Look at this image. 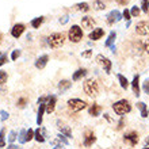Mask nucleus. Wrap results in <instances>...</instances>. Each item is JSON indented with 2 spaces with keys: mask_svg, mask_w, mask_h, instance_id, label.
<instances>
[{
  "mask_svg": "<svg viewBox=\"0 0 149 149\" xmlns=\"http://www.w3.org/2000/svg\"><path fill=\"white\" fill-rule=\"evenodd\" d=\"M113 110L115 111L117 115H125V114L130 113L132 111V106H130L129 100H126V99H121V100H118L113 104Z\"/></svg>",
  "mask_w": 149,
  "mask_h": 149,
  "instance_id": "f257e3e1",
  "label": "nucleus"
},
{
  "mask_svg": "<svg viewBox=\"0 0 149 149\" xmlns=\"http://www.w3.org/2000/svg\"><path fill=\"white\" fill-rule=\"evenodd\" d=\"M83 90L88 96H96L99 94V86L96 80L94 79H88L84 81V86H83Z\"/></svg>",
  "mask_w": 149,
  "mask_h": 149,
  "instance_id": "f03ea898",
  "label": "nucleus"
},
{
  "mask_svg": "<svg viewBox=\"0 0 149 149\" xmlns=\"http://www.w3.org/2000/svg\"><path fill=\"white\" fill-rule=\"evenodd\" d=\"M64 41H65V36L63 33H54L52 34L49 38H47V43L52 49H57V47H61L64 45Z\"/></svg>",
  "mask_w": 149,
  "mask_h": 149,
  "instance_id": "7ed1b4c3",
  "label": "nucleus"
},
{
  "mask_svg": "<svg viewBox=\"0 0 149 149\" xmlns=\"http://www.w3.org/2000/svg\"><path fill=\"white\" fill-rule=\"evenodd\" d=\"M68 109L72 111V113H79V111L84 110L87 107V103L81 99H69L68 100Z\"/></svg>",
  "mask_w": 149,
  "mask_h": 149,
  "instance_id": "20e7f679",
  "label": "nucleus"
},
{
  "mask_svg": "<svg viewBox=\"0 0 149 149\" xmlns=\"http://www.w3.org/2000/svg\"><path fill=\"white\" fill-rule=\"evenodd\" d=\"M68 36H69V39H71L72 42L77 43V42H80V41H81V38H83V30L79 27L77 24H73V26L69 29Z\"/></svg>",
  "mask_w": 149,
  "mask_h": 149,
  "instance_id": "39448f33",
  "label": "nucleus"
},
{
  "mask_svg": "<svg viewBox=\"0 0 149 149\" xmlns=\"http://www.w3.org/2000/svg\"><path fill=\"white\" fill-rule=\"evenodd\" d=\"M46 100H47V98H43V96H41V98L38 99L39 109H38V115H37V125L38 126H41V123H42L43 113L46 111Z\"/></svg>",
  "mask_w": 149,
  "mask_h": 149,
  "instance_id": "423d86ee",
  "label": "nucleus"
},
{
  "mask_svg": "<svg viewBox=\"0 0 149 149\" xmlns=\"http://www.w3.org/2000/svg\"><path fill=\"white\" fill-rule=\"evenodd\" d=\"M96 61H98V64L102 65V68L104 69L106 73H110V71H111V61L107 58V57H104L103 54H98L96 56Z\"/></svg>",
  "mask_w": 149,
  "mask_h": 149,
  "instance_id": "0eeeda50",
  "label": "nucleus"
},
{
  "mask_svg": "<svg viewBox=\"0 0 149 149\" xmlns=\"http://www.w3.org/2000/svg\"><path fill=\"white\" fill-rule=\"evenodd\" d=\"M123 141L127 142V144H129V145H132V146L137 145V142H138V134L136 133V132H130V133L125 134Z\"/></svg>",
  "mask_w": 149,
  "mask_h": 149,
  "instance_id": "6e6552de",
  "label": "nucleus"
},
{
  "mask_svg": "<svg viewBox=\"0 0 149 149\" xmlns=\"http://www.w3.org/2000/svg\"><path fill=\"white\" fill-rule=\"evenodd\" d=\"M121 19H122V14L119 11H117V10L111 11L110 14L107 15V23L109 24H113V23H115V22H119Z\"/></svg>",
  "mask_w": 149,
  "mask_h": 149,
  "instance_id": "1a4fd4ad",
  "label": "nucleus"
},
{
  "mask_svg": "<svg viewBox=\"0 0 149 149\" xmlns=\"http://www.w3.org/2000/svg\"><path fill=\"white\" fill-rule=\"evenodd\" d=\"M96 141V137H95L94 132H91V130H87L86 133H84V146H91L94 142Z\"/></svg>",
  "mask_w": 149,
  "mask_h": 149,
  "instance_id": "9d476101",
  "label": "nucleus"
},
{
  "mask_svg": "<svg viewBox=\"0 0 149 149\" xmlns=\"http://www.w3.org/2000/svg\"><path fill=\"white\" fill-rule=\"evenodd\" d=\"M24 31V24L23 23H16L14 27L11 29V36L14 38H19Z\"/></svg>",
  "mask_w": 149,
  "mask_h": 149,
  "instance_id": "9b49d317",
  "label": "nucleus"
},
{
  "mask_svg": "<svg viewBox=\"0 0 149 149\" xmlns=\"http://www.w3.org/2000/svg\"><path fill=\"white\" fill-rule=\"evenodd\" d=\"M136 31L140 36H146L149 33V26L146 22H138L137 26H136Z\"/></svg>",
  "mask_w": 149,
  "mask_h": 149,
  "instance_id": "f8f14e48",
  "label": "nucleus"
},
{
  "mask_svg": "<svg viewBox=\"0 0 149 149\" xmlns=\"http://www.w3.org/2000/svg\"><path fill=\"white\" fill-rule=\"evenodd\" d=\"M56 102H57V98H56L54 95H50L46 100V113H53L56 109Z\"/></svg>",
  "mask_w": 149,
  "mask_h": 149,
  "instance_id": "ddd939ff",
  "label": "nucleus"
},
{
  "mask_svg": "<svg viewBox=\"0 0 149 149\" xmlns=\"http://www.w3.org/2000/svg\"><path fill=\"white\" fill-rule=\"evenodd\" d=\"M45 137H46V130H45V129L38 127V129L34 132V138H36V141L45 142Z\"/></svg>",
  "mask_w": 149,
  "mask_h": 149,
  "instance_id": "4468645a",
  "label": "nucleus"
},
{
  "mask_svg": "<svg viewBox=\"0 0 149 149\" xmlns=\"http://www.w3.org/2000/svg\"><path fill=\"white\" fill-rule=\"evenodd\" d=\"M47 61H49L47 54H43V56H41V57H38L37 61H36V68H38V69H43V68L46 67Z\"/></svg>",
  "mask_w": 149,
  "mask_h": 149,
  "instance_id": "2eb2a0df",
  "label": "nucleus"
},
{
  "mask_svg": "<svg viewBox=\"0 0 149 149\" xmlns=\"http://www.w3.org/2000/svg\"><path fill=\"white\" fill-rule=\"evenodd\" d=\"M132 88H133V94L136 95V96H140V76H138V74H136L133 77Z\"/></svg>",
  "mask_w": 149,
  "mask_h": 149,
  "instance_id": "dca6fc26",
  "label": "nucleus"
},
{
  "mask_svg": "<svg viewBox=\"0 0 149 149\" xmlns=\"http://www.w3.org/2000/svg\"><path fill=\"white\" fill-rule=\"evenodd\" d=\"M81 24L84 29H92L95 26V20H94V18H91V16H83Z\"/></svg>",
  "mask_w": 149,
  "mask_h": 149,
  "instance_id": "f3484780",
  "label": "nucleus"
},
{
  "mask_svg": "<svg viewBox=\"0 0 149 149\" xmlns=\"http://www.w3.org/2000/svg\"><path fill=\"white\" fill-rule=\"evenodd\" d=\"M103 34H104L103 29H94V31H91V33H90V39H92V41L100 39V38L103 37Z\"/></svg>",
  "mask_w": 149,
  "mask_h": 149,
  "instance_id": "a211bd4d",
  "label": "nucleus"
},
{
  "mask_svg": "<svg viewBox=\"0 0 149 149\" xmlns=\"http://www.w3.org/2000/svg\"><path fill=\"white\" fill-rule=\"evenodd\" d=\"M57 125H58V129H60V132H61V134H64L67 138H69L72 136V133H71V129L68 127V126H65V125H63L60 121H57Z\"/></svg>",
  "mask_w": 149,
  "mask_h": 149,
  "instance_id": "6ab92c4d",
  "label": "nucleus"
},
{
  "mask_svg": "<svg viewBox=\"0 0 149 149\" xmlns=\"http://www.w3.org/2000/svg\"><path fill=\"white\" fill-rule=\"evenodd\" d=\"M86 74H87V69H86V68H80V69H77V71L73 73L72 79H73V81H77V80H80V79L84 77Z\"/></svg>",
  "mask_w": 149,
  "mask_h": 149,
  "instance_id": "aec40b11",
  "label": "nucleus"
},
{
  "mask_svg": "<svg viewBox=\"0 0 149 149\" xmlns=\"http://www.w3.org/2000/svg\"><path fill=\"white\" fill-rule=\"evenodd\" d=\"M57 87H58V90L61 92H65V91H68L72 87V81H69V80H61Z\"/></svg>",
  "mask_w": 149,
  "mask_h": 149,
  "instance_id": "412c9836",
  "label": "nucleus"
},
{
  "mask_svg": "<svg viewBox=\"0 0 149 149\" xmlns=\"http://www.w3.org/2000/svg\"><path fill=\"white\" fill-rule=\"evenodd\" d=\"M100 111H102V107L99 106V104H92V106L88 109V113H90V115H92V117H98L99 114H100Z\"/></svg>",
  "mask_w": 149,
  "mask_h": 149,
  "instance_id": "4be33fe9",
  "label": "nucleus"
},
{
  "mask_svg": "<svg viewBox=\"0 0 149 149\" xmlns=\"http://www.w3.org/2000/svg\"><path fill=\"white\" fill-rule=\"evenodd\" d=\"M118 80H119V84L123 90H127V87H129V81H127V79L123 76V74H118Z\"/></svg>",
  "mask_w": 149,
  "mask_h": 149,
  "instance_id": "5701e85b",
  "label": "nucleus"
},
{
  "mask_svg": "<svg viewBox=\"0 0 149 149\" xmlns=\"http://www.w3.org/2000/svg\"><path fill=\"white\" fill-rule=\"evenodd\" d=\"M137 107L140 109V111H141V117L142 118L148 117V110H146V104H145V103H144V102L137 103Z\"/></svg>",
  "mask_w": 149,
  "mask_h": 149,
  "instance_id": "b1692460",
  "label": "nucleus"
},
{
  "mask_svg": "<svg viewBox=\"0 0 149 149\" xmlns=\"http://www.w3.org/2000/svg\"><path fill=\"white\" fill-rule=\"evenodd\" d=\"M115 37H117L115 31H111V33H110V36H109V38H107V41L104 42V46H107V47H111V46H113L114 41H115Z\"/></svg>",
  "mask_w": 149,
  "mask_h": 149,
  "instance_id": "393cba45",
  "label": "nucleus"
},
{
  "mask_svg": "<svg viewBox=\"0 0 149 149\" xmlns=\"http://www.w3.org/2000/svg\"><path fill=\"white\" fill-rule=\"evenodd\" d=\"M43 22V16H38V18H34V19L31 20V26L34 29H38L41 24H42Z\"/></svg>",
  "mask_w": 149,
  "mask_h": 149,
  "instance_id": "a878e982",
  "label": "nucleus"
},
{
  "mask_svg": "<svg viewBox=\"0 0 149 149\" xmlns=\"http://www.w3.org/2000/svg\"><path fill=\"white\" fill-rule=\"evenodd\" d=\"M76 8H77L79 11H84V12L90 11V6L87 3H77L76 4Z\"/></svg>",
  "mask_w": 149,
  "mask_h": 149,
  "instance_id": "bb28decb",
  "label": "nucleus"
},
{
  "mask_svg": "<svg viewBox=\"0 0 149 149\" xmlns=\"http://www.w3.org/2000/svg\"><path fill=\"white\" fill-rule=\"evenodd\" d=\"M94 8L100 11V10H104V8H106V6H104V3H103L102 0H95V1H94Z\"/></svg>",
  "mask_w": 149,
  "mask_h": 149,
  "instance_id": "cd10ccee",
  "label": "nucleus"
},
{
  "mask_svg": "<svg viewBox=\"0 0 149 149\" xmlns=\"http://www.w3.org/2000/svg\"><path fill=\"white\" fill-rule=\"evenodd\" d=\"M26 133H27V130H20L19 137H18V140H19L20 144H24V142H27V141H26Z\"/></svg>",
  "mask_w": 149,
  "mask_h": 149,
  "instance_id": "c85d7f7f",
  "label": "nucleus"
},
{
  "mask_svg": "<svg viewBox=\"0 0 149 149\" xmlns=\"http://www.w3.org/2000/svg\"><path fill=\"white\" fill-rule=\"evenodd\" d=\"M57 140H58L60 142H63V145H68V144H69V141H68V138L65 137L64 134H61V133H60L58 136H57Z\"/></svg>",
  "mask_w": 149,
  "mask_h": 149,
  "instance_id": "c756f323",
  "label": "nucleus"
},
{
  "mask_svg": "<svg viewBox=\"0 0 149 149\" xmlns=\"http://www.w3.org/2000/svg\"><path fill=\"white\" fill-rule=\"evenodd\" d=\"M6 81H7V72L0 71V86H3Z\"/></svg>",
  "mask_w": 149,
  "mask_h": 149,
  "instance_id": "7c9ffc66",
  "label": "nucleus"
},
{
  "mask_svg": "<svg viewBox=\"0 0 149 149\" xmlns=\"http://www.w3.org/2000/svg\"><path fill=\"white\" fill-rule=\"evenodd\" d=\"M4 134H6V130L1 129V130H0V148L6 146V141H4Z\"/></svg>",
  "mask_w": 149,
  "mask_h": 149,
  "instance_id": "2f4dec72",
  "label": "nucleus"
},
{
  "mask_svg": "<svg viewBox=\"0 0 149 149\" xmlns=\"http://www.w3.org/2000/svg\"><path fill=\"white\" fill-rule=\"evenodd\" d=\"M16 140V132L15 130H12V132H10V134H8V142H14Z\"/></svg>",
  "mask_w": 149,
  "mask_h": 149,
  "instance_id": "473e14b6",
  "label": "nucleus"
},
{
  "mask_svg": "<svg viewBox=\"0 0 149 149\" xmlns=\"http://www.w3.org/2000/svg\"><path fill=\"white\" fill-rule=\"evenodd\" d=\"M33 138H34V130L29 129L27 133H26V141H31Z\"/></svg>",
  "mask_w": 149,
  "mask_h": 149,
  "instance_id": "72a5a7b5",
  "label": "nucleus"
},
{
  "mask_svg": "<svg viewBox=\"0 0 149 149\" xmlns=\"http://www.w3.org/2000/svg\"><path fill=\"white\" fill-rule=\"evenodd\" d=\"M141 8H142V11L144 12H148V10H149V0H142Z\"/></svg>",
  "mask_w": 149,
  "mask_h": 149,
  "instance_id": "f704fd0d",
  "label": "nucleus"
},
{
  "mask_svg": "<svg viewBox=\"0 0 149 149\" xmlns=\"http://www.w3.org/2000/svg\"><path fill=\"white\" fill-rule=\"evenodd\" d=\"M26 103H27V99H26V98H20L19 100H18V106H19L20 109H23V107L26 106Z\"/></svg>",
  "mask_w": 149,
  "mask_h": 149,
  "instance_id": "c9c22d12",
  "label": "nucleus"
},
{
  "mask_svg": "<svg viewBox=\"0 0 149 149\" xmlns=\"http://www.w3.org/2000/svg\"><path fill=\"white\" fill-rule=\"evenodd\" d=\"M142 90H144V92H145V94L149 95V80H148V79H146L145 83L142 84Z\"/></svg>",
  "mask_w": 149,
  "mask_h": 149,
  "instance_id": "e433bc0d",
  "label": "nucleus"
},
{
  "mask_svg": "<svg viewBox=\"0 0 149 149\" xmlns=\"http://www.w3.org/2000/svg\"><path fill=\"white\" fill-rule=\"evenodd\" d=\"M20 53H22V52H20L19 49H16V50H14V52H12V54H11V58L14 60V61H15V60L20 56Z\"/></svg>",
  "mask_w": 149,
  "mask_h": 149,
  "instance_id": "4c0bfd02",
  "label": "nucleus"
},
{
  "mask_svg": "<svg viewBox=\"0 0 149 149\" xmlns=\"http://www.w3.org/2000/svg\"><path fill=\"white\" fill-rule=\"evenodd\" d=\"M7 61H8V57H7V54H6V53L0 56V67H1V65H4Z\"/></svg>",
  "mask_w": 149,
  "mask_h": 149,
  "instance_id": "58836bf2",
  "label": "nucleus"
},
{
  "mask_svg": "<svg viewBox=\"0 0 149 149\" xmlns=\"http://www.w3.org/2000/svg\"><path fill=\"white\" fill-rule=\"evenodd\" d=\"M0 115H1V121H6V119H8V117H10V114L4 110H0Z\"/></svg>",
  "mask_w": 149,
  "mask_h": 149,
  "instance_id": "ea45409f",
  "label": "nucleus"
},
{
  "mask_svg": "<svg viewBox=\"0 0 149 149\" xmlns=\"http://www.w3.org/2000/svg\"><path fill=\"white\" fill-rule=\"evenodd\" d=\"M130 14H132L133 16H138V14H140V8H138L137 6H136V7H133V8H132V11H130Z\"/></svg>",
  "mask_w": 149,
  "mask_h": 149,
  "instance_id": "a19ab883",
  "label": "nucleus"
},
{
  "mask_svg": "<svg viewBox=\"0 0 149 149\" xmlns=\"http://www.w3.org/2000/svg\"><path fill=\"white\" fill-rule=\"evenodd\" d=\"M122 16H123L126 20H129V22H130V16H132V14H130L129 10H125V11H123V14H122Z\"/></svg>",
  "mask_w": 149,
  "mask_h": 149,
  "instance_id": "79ce46f5",
  "label": "nucleus"
},
{
  "mask_svg": "<svg viewBox=\"0 0 149 149\" xmlns=\"http://www.w3.org/2000/svg\"><path fill=\"white\" fill-rule=\"evenodd\" d=\"M52 145H54V148H53V149H64V146L60 144L58 140H57V141H53V142H52Z\"/></svg>",
  "mask_w": 149,
  "mask_h": 149,
  "instance_id": "37998d69",
  "label": "nucleus"
},
{
  "mask_svg": "<svg viewBox=\"0 0 149 149\" xmlns=\"http://www.w3.org/2000/svg\"><path fill=\"white\" fill-rule=\"evenodd\" d=\"M115 1H117L119 6H126V4L129 3V0H115Z\"/></svg>",
  "mask_w": 149,
  "mask_h": 149,
  "instance_id": "c03bdc74",
  "label": "nucleus"
},
{
  "mask_svg": "<svg viewBox=\"0 0 149 149\" xmlns=\"http://www.w3.org/2000/svg\"><path fill=\"white\" fill-rule=\"evenodd\" d=\"M123 123H125V121H123V119H121V121L118 122V126H117V129H118V130H121L122 127H123Z\"/></svg>",
  "mask_w": 149,
  "mask_h": 149,
  "instance_id": "a18cd8bd",
  "label": "nucleus"
},
{
  "mask_svg": "<svg viewBox=\"0 0 149 149\" xmlns=\"http://www.w3.org/2000/svg\"><path fill=\"white\" fill-rule=\"evenodd\" d=\"M92 54V50H87V52H84V53H83V57H90V56Z\"/></svg>",
  "mask_w": 149,
  "mask_h": 149,
  "instance_id": "49530a36",
  "label": "nucleus"
},
{
  "mask_svg": "<svg viewBox=\"0 0 149 149\" xmlns=\"http://www.w3.org/2000/svg\"><path fill=\"white\" fill-rule=\"evenodd\" d=\"M7 149H22V148H20V146L14 145V144H11V145H8V146H7Z\"/></svg>",
  "mask_w": 149,
  "mask_h": 149,
  "instance_id": "de8ad7c7",
  "label": "nucleus"
},
{
  "mask_svg": "<svg viewBox=\"0 0 149 149\" xmlns=\"http://www.w3.org/2000/svg\"><path fill=\"white\" fill-rule=\"evenodd\" d=\"M67 22H68V16H64L63 19H60V23H61V24H65Z\"/></svg>",
  "mask_w": 149,
  "mask_h": 149,
  "instance_id": "09e8293b",
  "label": "nucleus"
},
{
  "mask_svg": "<svg viewBox=\"0 0 149 149\" xmlns=\"http://www.w3.org/2000/svg\"><path fill=\"white\" fill-rule=\"evenodd\" d=\"M144 50H145L146 53L149 54V41H148V42H145V49H144Z\"/></svg>",
  "mask_w": 149,
  "mask_h": 149,
  "instance_id": "8fccbe9b",
  "label": "nucleus"
},
{
  "mask_svg": "<svg viewBox=\"0 0 149 149\" xmlns=\"http://www.w3.org/2000/svg\"><path fill=\"white\" fill-rule=\"evenodd\" d=\"M145 145H146V146L149 145V138H146V140H145Z\"/></svg>",
  "mask_w": 149,
  "mask_h": 149,
  "instance_id": "3c124183",
  "label": "nucleus"
},
{
  "mask_svg": "<svg viewBox=\"0 0 149 149\" xmlns=\"http://www.w3.org/2000/svg\"><path fill=\"white\" fill-rule=\"evenodd\" d=\"M144 149H149V146H146V148H144Z\"/></svg>",
  "mask_w": 149,
  "mask_h": 149,
  "instance_id": "603ef678",
  "label": "nucleus"
},
{
  "mask_svg": "<svg viewBox=\"0 0 149 149\" xmlns=\"http://www.w3.org/2000/svg\"><path fill=\"white\" fill-rule=\"evenodd\" d=\"M0 39H1V34H0ZM0 42H1V41H0Z\"/></svg>",
  "mask_w": 149,
  "mask_h": 149,
  "instance_id": "864d4df0",
  "label": "nucleus"
},
{
  "mask_svg": "<svg viewBox=\"0 0 149 149\" xmlns=\"http://www.w3.org/2000/svg\"><path fill=\"white\" fill-rule=\"evenodd\" d=\"M0 56H1V53H0Z\"/></svg>",
  "mask_w": 149,
  "mask_h": 149,
  "instance_id": "5fc2aeb1",
  "label": "nucleus"
}]
</instances>
